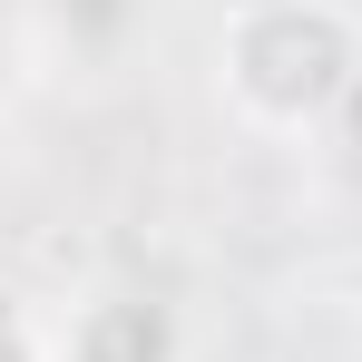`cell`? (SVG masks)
<instances>
[{
  "label": "cell",
  "instance_id": "cell-1",
  "mask_svg": "<svg viewBox=\"0 0 362 362\" xmlns=\"http://www.w3.org/2000/svg\"><path fill=\"white\" fill-rule=\"evenodd\" d=\"M216 88L245 127L303 137L362 88V20L343 0H245L216 40Z\"/></svg>",
  "mask_w": 362,
  "mask_h": 362
},
{
  "label": "cell",
  "instance_id": "cell-3",
  "mask_svg": "<svg viewBox=\"0 0 362 362\" xmlns=\"http://www.w3.org/2000/svg\"><path fill=\"white\" fill-rule=\"evenodd\" d=\"M0 362H49V333H40L10 294H0Z\"/></svg>",
  "mask_w": 362,
  "mask_h": 362
},
{
  "label": "cell",
  "instance_id": "cell-2",
  "mask_svg": "<svg viewBox=\"0 0 362 362\" xmlns=\"http://www.w3.org/2000/svg\"><path fill=\"white\" fill-rule=\"evenodd\" d=\"M49 362H186V313L167 294H137V284L88 294L49 333Z\"/></svg>",
  "mask_w": 362,
  "mask_h": 362
}]
</instances>
